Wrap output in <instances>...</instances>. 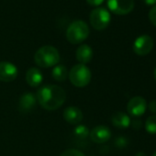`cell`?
Masks as SVG:
<instances>
[{"label": "cell", "instance_id": "cell-6", "mask_svg": "<svg viewBox=\"0 0 156 156\" xmlns=\"http://www.w3.org/2000/svg\"><path fill=\"white\" fill-rule=\"evenodd\" d=\"M108 9L117 15H127L134 9V0H108Z\"/></svg>", "mask_w": 156, "mask_h": 156}, {"label": "cell", "instance_id": "cell-16", "mask_svg": "<svg viewBox=\"0 0 156 156\" xmlns=\"http://www.w3.org/2000/svg\"><path fill=\"white\" fill-rule=\"evenodd\" d=\"M68 75L69 72L63 64H57L51 70V77L58 82H64Z\"/></svg>", "mask_w": 156, "mask_h": 156}, {"label": "cell", "instance_id": "cell-10", "mask_svg": "<svg viewBox=\"0 0 156 156\" xmlns=\"http://www.w3.org/2000/svg\"><path fill=\"white\" fill-rule=\"evenodd\" d=\"M89 137L96 143H105L111 138V130L107 126L98 125L90 131Z\"/></svg>", "mask_w": 156, "mask_h": 156}, {"label": "cell", "instance_id": "cell-25", "mask_svg": "<svg viewBox=\"0 0 156 156\" xmlns=\"http://www.w3.org/2000/svg\"><path fill=\"white\" fill-rule=\"evenodd\" d=\"M144 3L147 5V6H151V7H153L156 5V0H143Z\"/></svg>", "mask_w": 156, "mask_h": 156}, {"label": "cell", "instance_id": "cell-9", "mask_svg": "<svg viewBox=\"0 0 156 156\" xmlns=\"http://www.w3.org/2000/svg\"><path fill=\"white\" fill-rule=\"evenodd\" d=\"M18 68L9 62H0V80L2 82H12L18 76Z\"/></svg>", "mask_w": 156, "mask_h": 156}, {"label": "cell", "instance_id": "cell-12", "mask_svg": "<svg viewBox=\"0 0 156 156\" xmlns=\"http://www.w3.org/2000/svg\"><path fill=\"white\" fill-rule=\"evenodd\" d=\"M36 96L32 93H26L22 95L19 102V109L22 113H27L31 111L37 104Z\"/></svg>", "mask_w": 156, "mask_h": 156}, {"label": "cell", "instance_id": "cell-28", "mask_svg": "<svg viewBox=\"0 0 156 156\" xmlns=\"http://www.w3.org/2000/svg\"><path fill=\"white\" fill-rule=\"evenodd\" d=\"M152 156H156V151H155V152L153 153V155H152Z\"/></svg>", "mask_w": 156, "mask_h": 156}, {"label": "cell", "instance_id": "cell-20", "mask_svg": "<svg viewBox=\"0 0 156 156\" xmlns=\"http://www.w3.org/2000/svg\"><path fill=\"white\" fill-rule=\"evenodd\" d=\"M149 20L151 23L156 27V5L151 7V9L149 11Z\"/></svg>", "mask_w": 156, "mask_h": 156}, {"label": "cell", "instance_id": "cell-27", "mask_svg": "<svg viewBox=\"0 0 156 156\" xmlns=\"http://www.w3.org/2000/svg\"><path fill=\"white\" fill-rule=\"evenodd\" d=\"M153 74H154V78H155V80H156V67H155V69H154Z\"/></svg>", "mask_w": 156, "mask_h": 156}, {"label": "cell", "instance_id": "cell-7", "mask_svg": "<svg viewBox=\"0 0 156 156\" xmlns=\"http://www.w3.org/2000/svg\"><path fill=\"white\" fill-rule=\"evenodd\" d=\"M153 48V39L149 35L139 36L133 43V51L140 56L147 55Z\"/></svg>", "mask_w": 156, "mask_h": 156}, {"label": "cell", "instance_id": "cell-11", "mask_svg": "<svg viewBox=\"0 0 156 156\" xmlns=\"http://www.w3.org/2000/svg\"><path fill=\"white\" fill-rule=\"evenodd\" d=\"M83 113L77 107H68L63 111V119L70 124L78 125L83 119Z\"/></svg>", "mask_w": 156, "mask_h": 156}, {"label": "cell", "instance_id": "cell-13", "mask_svg": "<svg viewBox=\"0 0 156 156\" xmlns=\"http://www.w3.org/2000/svg\"><path fill=\"white\" fill-rule=\"evenodd\" d=\"M26 81L31 87H38L43 81V75L37 67L30 68L26 73Z\"/></svg>", "mask_w": 156, "mask_h": 156}, {"label": "cell", "instance_id": "cell-22", "mask_svg": "<svg viewBox=\"0 0 156 156\" xmlns=\"http://www.w3.org/2000/svg\"><path fill=\"white\" fill-rule=\"evenodd\" d=\"M130 124L132 125V127H133V129H140L141 128V126H142V122L139 119H134L132 122H130Z\"/></svg>", "mask_w": 156, "mask_h": 156}, {"label": "cell", "instance_id": "cell-24", "mask_svg": "<svg viewBox=\"0 0 156 156\" xmlns=\"http://www.w3.org/2000/svg\"><path fill=\"white\" fill-rule=\"evenodd\" d=\"M149 109L152 112L156 114V100H152L150 102L149 104Z\"/></svg>", "mask_w": 156, "mask_h": 156}, {"label": "cell", "instance_id": "cell-17", "mask_svg": "<svg viewBox=\"0 0 156 156\" xmlns=\"http://www.w3.org/2000/svg\"><path fill=\"white\" fill-rule=\"evenodd\" d=\"M73 133L74 138L80 141L87 140L90 135L89 129L86 125H80V124L75 126V128L73 129Z\"/></svg>", "mask_w": 156, "mask_h": 156}, {"label": "cell", "instance_id": "cell-19", "mask_svg": "<svg viewBox=\"0 0 156 156\" xmlns=\"http://www.w3.org/2000/svg\"><path fill=\"white\" fill-rule=\"evenodd\" d=\"M60 156H86L85 153H83L81 151L76 149H68L65 150Z\"/></svg>", "mask_w": 156, "mask_h": 156}, {"label": "cell", "instance_id": "cell-23", "mask_svg": "<svg viewBox=\"0 0 156 156\" xmlns=\"http://www.w3.org/2000/svg\"><path fill=\"white\" fill-rule=\"evenodd\" d=\"M105 0H87V2L90 5V6H94V7H98L100 6Z\"/></svg>", "mask_w": 156, "mask_h": 156}, {"label": "cell", "instance_id": "cell-5", "mask_svg": "<svg viewBox=\"0 0 156 156\" xmlns=\"http://www.w3.org/2000/svg\"><path fill=\"white\" fill-rule=\"evenodd\" d=\"M110 13L105 8H97L90 14V23L95 30H105L110 23Z\"/></svg>", "mask_w": 156, "mask_h": 156}, {"label": "cell", "instance_id": "cell-18", "mask_svg": "<svg viewBox=\"0 0 156 156\" xmlns=\"http://www.w3.org/2000/svg\"><path fill=\"white\" fill-rule=\"evenodd\" d=\"M145 129L150 134H156V115L151 116L146 119Z\"/></svg>", "mask_w": 156, "mask_h": 156}, {"label": "cell", "instance_id": "cell-15", "mask_svg": "<svg viewBox=\"0 0 156 156\" xmlns=\"http://www.w3.org/2000/svg\"><path fill=\"white\" fill-rule=\"evenodd\" d=\"M111 122L116 128L127 129V128L129 127L131 120H130L129 117L126 113L117 111L111 116Z\"/></svg>", "mask_w": 156, "mask_h": 156}, {"label": "cell", "instance_id": "cell-3", "mask_svg": "<svg viewBox=\"0 0 156 156\" xmlns=\"http://www.w3.org/2000/svg\"><path fill=\"white\" fill-rule=\"evenodd\" d=\"M89 33V27L85 21L75 20L68 26L66 39L72 44H79L88 37Z\"/></svg>", "mask_w": 156, "mask_h": 156}, {"label": "cell", "instance_id": "cell-1", "mask_svg": "<svg viewBox=\"0 0 156 156\" xmlns=\"http://www.w3.org/2000/svg\"><path fill=\"white\" fill-rule=\"evenodd\" d=\"M36 98L42 108L51 111L62 106L66 99V93L59 86L46 85L38 89Z\"/></svg>", "mask_w": 156, "mask_h": 156}, {"label": "cell", "instance_id": "cell-26", "mask_svg": "<svg viewBox=\"0 0 156 156\" xmlns=\"http://www.w3.org/2000/svg\"><path fill=\"white\" fill-rule=\"evenodd\" d=\"M135 156H147L144 152H142V151H140V152H138V153H136V155Z\"/></svg>", "mask_w": 156, "mask_h": 156}, {"label": "cell", "instance_id": "cell-2", "mask_svg": "<svg viewBox=\"0 0 156 156\" xmlns=\"http://www.w3.org/2000/svg\"><path fill=\"white\" fill-rule=\"evenodd\" d=\"M36 64L42 68H49L58 64L60 61V53L58 50L51 45L41 47L34 55Z\"/></svg>", "mask_w": 156, "mask_h": 156}, {"label": "cell", "instance_id": "cell-14", "mask_svg": "<svg viewBox=\"0 0 156 156\" xmlns=\"http://www.w3.org/2000/svg\"><path fill=\"white\" fill-rule=\"evenodd\" d=\"M76 60L81 64H87L91 62L93 58V50L87 44H82L77 48L75 52Z\"/></svg>", "mask_w": 156, "mask_h": 156}, {"label": "cell", "instance_id": "cell-21", "mask_svg": "<svg viewBox=\"0 0 156 156\" xmlns=\"http://www.w3.org/2000/svg\"><path fill=\"white\" fill-rule=\"evenodd\" d=\"M115 143H116L117 147H119V148H124L127 145L128 141H127V139L126 138H124V137H119V138L116 139Z\"/></svg>", "mask_w": 156, "mask_h": 156}, {"label": "cell", "instance_id": "cell-4", "mask_svg": "<svg viewBox=\"0 0 156 156\" xmlns=\"http://www.w3.org/2000/svg\"><path fill=\"white\" fill-rule=\"evenodd\" d=\"M68 77L74 87H85L91 81V71L87 65L78 63L72 67Z\"/></svg>", "mask_w": 156, "mask_h": 156}, {"label": "cell", "instance_id": "cell-8", "mask_svg": "<svg viewBox=\"0 0 156 156\" xmlns=\"http://www.w3.org/2000/svg\"><path fill=\"white\" fill-rule=\"evenodd\" d=\"M146 108H147L146 100L141 97L132 98L127 105L128 113L134 118H139L142 116L145 113Z\"/></svg>", "mask_w": 156, "mask_h": 156}]
</instances>
